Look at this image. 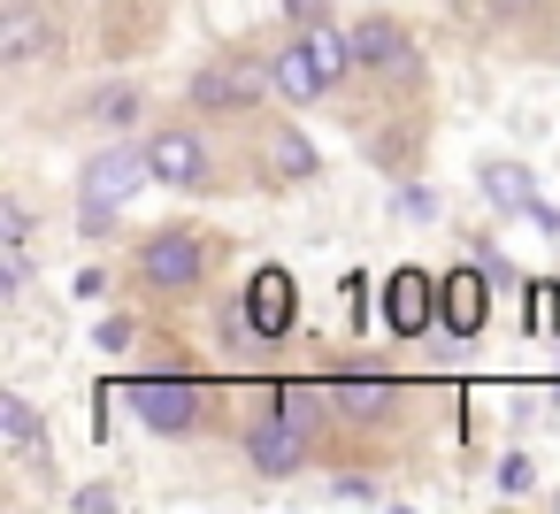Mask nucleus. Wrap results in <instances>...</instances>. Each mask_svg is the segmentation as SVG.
I'll return each mask as SVG.
<instances>
[{
  "label": "nucleus",
  "instance_id": "nucleus-1",
  "mask_svg": "<svg viewBox=\"0 0 560 514\" xmlns=\"http://www.w3.org/2000/svg\"><path fill=\"white\" fill-rule=\"evenodd\" d=\"M154 185V162H147V147H101L85 170H78V238H116V223H124V208L139 200Z\"/></svg>",
  "mask_w": 560,
  "mask_h": 514
},
{
  "label": "nucleus",
  "instance_id": "nucleus-2",
  "mask_svg": "<svg viewBox=\"0 0 560 514\" xmlns=\"http://www.w3.org/2000/svg\"><path fill=\"white\" fill-rule=\"evenodd\" d=\"M261 93H277V70H269V62H254V55H238V47L208 55V62L185 78V108H192L200 124L254 116V108H261Z\"/></svg>",
  "mask_w": 560,
  "mask_h": 514
},
{
  "label": "nucleus",
  "instance_id": "nucleus-3",
  "mask_svg": "<svg viewBox=\"0 0 560 514\" xmlns=\"http://www.w3.org/2000/svg\"><path fill=\"white\" fill-rule=\"evenodd\" d=\"M208 231H192V223H162V231H147L139 238V254H131V277L154 292V300H185V292H200L208 284Z\"/></svg>",
  "mask_w": 560,
  "mask_h": 514
},
{
  "label": "nucleus",
  "instance_id": "nucleus-4",
  "mask_svg": "<svg viewBox=\"0 0 560 514\" xmlns=\"http://www.w3.org/2000/svg\"><path fill=\"white\" fill-rule=\"evenodd\" d=\"M124 399L154 437H192L200 414H208V392L185 369H139V376H124Z\"/></svg>",
  "mask_w": 560,
  "mask_h": 514
},
{
  "label": "nucleus",
  "instance_id": "nucleus-5",
  "mask_svg": "<svg viewBox=\"0 0 560 514\" xmlns=\"http://www.w3.org/2000/svg\"><path fill=\"white\" fill-rule=\"evenodd\" d=\"M353 32V62L369 70V78H392V85H422V55H415V39H407V24L399 16H353L346 24Z\"/></svg>",
  "mask_w": 560,
  "mask_h": 514
},
{
  "label": "nucleus",
  "instance_id": "nucleus-6",
  "mask_svg": "<svg viewBox=\"0 0 560 514\" xmlns=\"http://www.w3.org/2000/svg\"><path fill=\"white\" fill-rule=\"evenodd\" d=\"M147 162H154V185H170V192H208V185H215V147H208V131H192V124L154 131V139H147Z\"/></svg>",
  "mask_w": 560,
  "mask_h": 514
},
{
  "label": "nucleus",
  "instance_id": "nucleus-7",
  "mask_svg": "<svg viewBox=\"0 0 560 514\" xmlns=\"http://www.w3.org/2000/svg\"><path fill=\"white\" fill-rule=\"evenodd\" d=\"M307 445H315V437H300L284 414H254V422L238 430V453H246V468H254L261 483L300 476V468H307Z\"/></svg>",
  "mask_w": 560,
  "mask_h": 514
},
{
  "label": "nucleus",
  "instance_id": "nucleus-8",
  "mask_svg": "<svg viewBox=\"0 0 560 514\" xmlns=\"http://www.w3.org/2000/svg\"><path fill=\"white\" fill-rule=\"evenodd\" d=\"M491 292H499V284L483 277L476 254H468L460 269H445V277H438V330H445V338H476L483 315H491Z\"/></svg>",
  "mask_w": 560,
  "mask_h": 514
},
{
  "label": "nucleus",
  "instance_id": "nucleus-9",
  "mask_svg": "<svg viewBox=\"0 0 560 514\" xmlns=\"http://www.w3.org/2000/svg\"><path fill=\"white\" fill-rule=\"evenodd\" d=\"M62 47V24L39 9V0H9L0 9V70H32Z\"/></svg>",
  "mask_w": 560,
  "mask_h": 514
},
{
  "label": "nucleus",
  "instance_id": "nucleus-10",
  "mask_svg": "<svg viewBox=\"0 0 560 514\" xmlns=\"http://www.w3.org/2000/svg\"><path fill=\"white\" fill-rule=\"evenodd\" d=\"M246 307H254V323H261L269 346L292 338V323H300V284H292V269H284V261H261V269L246 277Z\"/></svg>",
  "mask_w": 560,
  "mask_h": 514
},
{
  "label": "nucleus",
  "instance_id": "nucleus-11",
  "mask_svg": "<svg viewBox=\"0 0 560 514\" xmlns=\"http://www.w3.org/2000/svg\"><path fill=\"white\" fill-rule=\"evenodd\" d=\"M269 70H277V101H284V108H315V101H330V78H323L315 39H307L300 24H292V39L277 47V62H269Z\"/></svg>",
  "mask_w": 560,
  "mask_h": 514
},
{
  "label": "nucleus",
  "instance_id": "nucleus-12",
  "mask_svg": "<svg viewBox=\"0 0 560 514\" xmlns=\"http://www.w3.org/2000/svg\"><path fill=\"white\" fill-rule=\"evenodd\" d=\"M384 330H392V338L438 330V284H430L422 269H392V284H384Z\"/></svg>",
  "mask_w": 560,
  "mask_h": 514
},
{
  "label": "nucleus",
  "instance_id": "nucleus-13",
  "mask_svg": "<svg viewBox=\"0 0 560 514\" xmlns=\"http://www.w3.org/2000/svg\"><path fill=\"white\" fill-rule=\"evenodd\" d=\"M261 170H269V185H315L323 154H315V139L300 124H269L261 131Z\"/></svg>",
  "mask_w": 560,
  "mask_h": 514
},
{
  "label": "nucleus",
  "instance_id": "nucleus-14",
  "mask_svg": "<svg viewBox=\"0 0 560 514\" xmlns=\"http://www.w3.org/2000/svg\"><path fill=\"white\" fill-rule=\"evenodd\" d=\"M476 192H483L499 215H529V200H537V177H529L522 162H483V170H476Z\"/></svg>",
  "mask_w": 560,
  "mask_h": 514
},
{
  "label": "nucleus",
  "instance_id": "nucleus-15",
  "mask_svg": "<svg viewBox=\"0 0 560 514\" xmlns=\"http://www.w3.org/2000/svg\"><path fill=\"white\" fill-rule=\"evenodd\" d=\"M330 399H338V414L369 422V414L392 407V376H376V369H338V376H330Z\"/></svg>",
  "mask_w": 560,
  "mask_h": 514
},
{
  "label": "nucleus",
  "instance_id": "nucleus-16",
  "mask_svg": "<svg viewBox=\"0 0 560 514\" xmlns=\"http://www.w3.org/2000/svg\"><path fill=\"white\" fill-rule=\"evenodd\" d=\"M139 108H147V93H139L131 78H108V85H93V93H85V116H93L101 131H131V124H139Z\"/></svg>",
  "mask_w": 560,
  "mask_h": 514
},
{
  "label": "nucleus",
  "instance_id": "nucleus-17",
  "mask_svg": "<svg viewBox=\"0 0 560 514\" xmlns=\"http://www.w3.org/2000/svg\"><path fill=\"white\" fill-rule=\"evenodd\" d=\"M0 437H9L16 453H39L47 445V422H39V407L24 392H0Z\"/></svg>",
  "mask_w": 560,
  "mask_h": 514
},
{
  "label": "nucleus",
  "instance_id": "nucleus-18",
  "mask_svg": "<svg viewBox=\"0 0 560 514\" xmlns=\"http://www.w3.org/2000/svg\"><path fill=\"white\" fill-rule=\"evenodd\" d=\"M215 330H223V353H254V346H269V338H261V323H254V307H246V284L223 300Z\"/></svg>",
  "mask_w": 560,
  "mask_h": 514
},
{
  "label": "nucleus",
  "instance_id": "nucleus-19",
  "mask_svg": "<svg viewBox=\"0 0 560 514\" xmlns=\"http://www.w3.org/2000/svg\"><path fill=\"white\" fill-rule=\"evenodd\" d=\"M361 154L384 177H415V131H376V139H361Z\"/></svg>",
  "mask_w": 560,
  "mask_h": 514
},
{
  "label": "nucleus",
  "instance_id": "nucleus-20",
  "mask_svg": "<svg viewBox=\"0 0 560 514\" xmlns=\"http://www.w3.org/2000/svg\"><path fill=\"white\" fill-rule=\"evenodd\" d=\"M392 215H399V223H438V215H445V200H438V185H422V177H399V192H392Z\"/></svg>",
  "mask_w": 560,
  "mask_h": 514
},
{
  "label": "nucleus",
  "instance_id": "nucleus-21",
  "mask_svg": "<svg viewBox=\"0 0 560 514\" xmlns=\"http://www.w3.org/2000/svg\"><path fill=\"white\" fill-rule=\"evenodd\" d=\"M491 483H499L506 499H529V491H537V468H529V453H499V468H491Z\"/></svg>",
  "mask_w": 560,
  "mask_h": 514
},
{
  "label": "nucleus",
  "instance_id": "nucleus-22",
  "mask_svg": "<svg viewBox=\"0 0 560 514\" xmlns=\"http://www.w3.org/2000/svg\"><path fill=\"white\" fill-rule=\"evenodd\" d=\"M468 254H476V261H483V277H491V284H499V292H522V277H514V261H506V254H499V246H491V238H483V231H476V238H468Z\"/></svg>",
  "mask_w": 560,
  "mask_h": 514
},
{
  "label": "nucleus",
  "instance_id": "nucleus-23",
  "mask_svg": "<svg viewBox=\"0 0 560 514\" xmlns=\"http://www.w3.org/2000/svg\"><path fill=\"white\" fill-rule=\"evenodd\" d=\"M93 346H101V353H131V346H139V315H101Z\"/></svg>",
  "mask_w": 560,
  "mask_h": 514
},
{
  "label": "nucleus",
  "instance_id": "nucleus-24",
  "mask_svg": "<svg viewBox=\"0 0 560 514\" xmlns=\"http://www.w3.org/2000/svg\"><path fill=\"white\" fill-rule=\"evenodd\" d=\"M0 246H32V200H0Z\"/></svg>",
  "mask_w": 560,
  "mask_h": 514
},
{
  "label": "nucleus",
  "instance_id": "nucleus-25",
  "mask_svg": "<svg viewBox=\"0 0 560 514\" xmlns=\"http://www.w3.org/2000/svg\"><path fill=\"white\" fill-rule=\"evenodd\" d=\"M70 506H78V514H108V506H124V491H116V483H78Z\"/></svg>",
  "mask_w": 560,
  "mask_h": 514
},
{
  "label": "nucleus",
  "instance_id": "nucleus-26",
  "mask_svg": "<svg viewBox=\"0 0 560 514\" xmlns=\"http://www.w3.org/2000/svg\"><path fill=\"white\" fill-rule=\"evenodd\" d=\"M338 499H346V506H376L384 491H376V476H361V468H346V476H338Z\"/></svg>",
  "mask_w": 560,
  "mask_h": 514
},
{
  "label": "nucleus",
  "instance_id": "nucleus-27",
  "mask_svg": "<svg viewBox=\"0 0 560 514\" xmlns=\"http://www.w3.org/2000/svg\"><path fill=\"white\" fill-rule=\"evenodd\" d=\"M483 9H491V24H522V16L545 9V0H483Z\"/></svg>",
  "mask_w": 560,
  "mask_h": 514
},
{
  "label": "nucleus",
  "instance_id": "nucleus-28",
  "mask_svg": "<svg viewBox=\"0 0 560 514\" xmlns=\"http://www.w3.org/2000/svg\"><path fill=\"white\" fill-rule=\"evenodd\" d=\"M277 9H284V24H323L330 0H277Z\"/></svg>",
  "mask_w": 560,
  "mask_h": 514
},
{
  "label": "nucleus",
  "instance_id": "nucleus-29",
  "mask_svg": "<svg viewBox=\"0 0 560 514\" xmlns=\"http://www.w3.org/2000/svg\"><path fill=\"white\" fill-rule=\"evenodd\" d=\"M70 292H78V300H108V269H78Z\"/></svg>",
  "mask_w": 560,
  "mask_h": 514
},
{
  "label": "nucleus",
  "instance_id": "nucleus-30",
  "mask_svg": "<svg viewBox=\"0 0 560 514\" xmlns=\"http://www.w3.org/2000/svg\"><path fill=\"white\" fill-rule=\"evenodd\" d=\"M529 223H537L545 238H560V208H545V200H529Z\"/></svg>",
  "mask_w": 560,
  "mask_h": 514
},
{
  "label": "nucleus",
  "instance_id": "nucleus-31",
  "mask_svg": "<svg viewBox=\"0 0 560 514\" xmlns=\"http://www.w3.org/2000/svg\"><path fill=\"white\" fill-rule=\"evenodd\" d=\"M438 9H453V16H468V9H476V0H438Z\"/></svg>",
  "mask_w": 560,
  "mask_h": 514
},
{
  "label": "nucleus",
  "instance_id": "nucleus-32",
  "mask_svg": "<svg viewBox=\"0 0 560 514\" xmlns=\"http://www.w3.org/2000/svg\"><path fill=\"white\" fill-rule=\"evenodd\" d=\"M552 506H560V491H552Z\"/></svg>",
  "mask_w": 560,
  "mask_h": 514
}]
</instances>
